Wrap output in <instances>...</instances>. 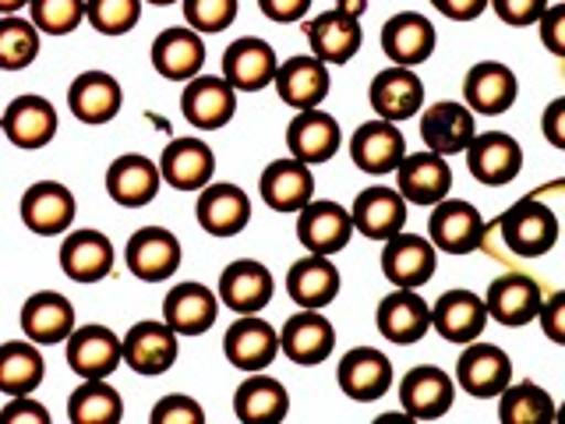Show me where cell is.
<instances>
[{
	"label": "cell",
	"instance_id": "obj_35",
	"mask_svg": "<svg viewBox=\"0 0 565 424\" xmlns=\"http://www.w3.org/2000/svg\"><path fill=\"white\" fill-rule=\"evenodd\" d=\"M340 141H343L340 120H335L332 114H326L322 106L297 110V117L290 120V128H287L290 156L300 159V163H308V167L329 163V159L340 152Z\"/></svg>",
	"mask_w": 565,
	"mask_h": 424
},
{
	"label": "cell",
	"instance_id": "obj_53",
	"mask_svg": "<svg viewBox=\"0 0 565 424\" xmlns=\"http://www.w3.org/2000/svg\"><path fill=\"white\" fill-rule=\"evenodd\" d=\"M0 424H50V411L40 400H32V393L11 396L4 411H0Z\"/></svg>",
	"mask_w": 565,
	"mask_h": 424
},
{
	"label": "cell",
	"instance_id": "obj_30",
	"mask_svg": "<svg viewBox=\"0 0 565 424\" xmlns=\"http://www.w3.org/2000/svg\"><path fill=\"white\" fill-rule=\"evenodd\" d=\"M276 93L279 99L294 106V110H311V106H322L329 88H332V75L329 64H322L315 53H297V57H287L276 67Z\"/></svg>",
	"mask_w": 565,
	"mask_h": 424
},
{
	"label": "cell",
	"instance_id": "obj_2",
	"mask_svg": "<svg viewBox=\"0 0 565 424\" xmlns=\"http://www.w3.org/2000/svg\"><path fill=\"white\" fill-rule=\"evenodd\" d=\"M488 237V223L481 216V209L467 199H441L431 205L428 216V241L435 244V252L446 255H473L477 247Z\"/></svg>",
	"mask_w": 565,
	"mask_h": 424
},
{
	"label": "cell",
	"instance_id": "obj_40",
	"mask_svg": "<svg viewBox=\"0 0 565 424\" xmlns=\"http://www.w3.org/2000/svg\"><path fill=\"white\" fill-rule=\"evenodd\" d=\"M152 67L167 82H188L205 67V35L188 25L163 29L152 40Z\"/></svg>",
	"mask_w": 565,
	"mask_h": 424
},
{
	"label": "cell",
	"instance_id": "obj_15",
	"mask_svg": "<svg viewBox=\"0 0 565 424\" xmlns=\"http://www.w3.org/2000/svg\"><path fill=\"white\" fill-rule=\"evenodd\" d=\"M438 269V252L428 237L420 234H393L382 247V276L393 283V287L406 290H420Z\"/></svg>",
	"mask_w": 565,
	"mask_h": 424
},
{
	"label": "cell",
	"instance_id": "obj_41",
	"mask_svg": "<svg viewBox=\"0 0 565 424\" xmlns=\"http://www.w3.org/2000/svg\"><path fill=\"white\" fill-rule=\"evenodd\" d=\"M343 276L332 265V255H305L290 265L287 273V294L297 300V308H329L340 297Z\"/></svg>",
	"mask_w": 565,
	"mask_h": 424
},
{
	"label": "cell",
	"instance_id": "obj_16",
	"mask_svg": "<svg viewBox=\"0 0 565 424\" xmlns=\"http://www.w3.org/2000/svg\"><path fill=\"white\" fill-rule=\"evenodd\" d=\"M541 283L526 273H502L491 279V287L484 294V308H488V322H499L505 329H520L530 326L537 318L541 308Z\"/></svg>",
	"mask_w": 565,
	"mask_h": 424
},
{
	"label": "cell",
	"instance_id": "obj_5",
	"mask_svg": "<svg viewBox=\"0 0 565 424\" xmlns=\"http://www.w3.org/2000/svg\"><path fill=\"white\" fill-rule=\"evenodd\" d=\"M181 258H184V247L167 226H141L131 234L128 247H124V262H128L131 276L141 283L170 279L181 269Z\"/></svg>",
	"mask_w": 565,
	"mask_h": 424
},
{
	"label": "cell",
	"instance_id": "obj_4",
	"mask_svg": "<svg viewBox=\"0 0 565 424\" xmlns=\"http://www.w3.org/2000/svg\"><path fill=\"white\" fill-rule=\"evenodd\" d=\"M456 382L446 368L417 364L399 379V406L411 421H438L452 411Z\"/></svg>",
	"mask_w": 565,
	"mask_h": 424
},
{
	"label": "cell",
	"instance_id": "obj_56",
	"mask_svg": "<svg viewBox=\"0 0 565 424\" xmlns=\"http://www.w3.org/2000/svg\"><path fill=\"white\" fill-rule=\"evenodd\" d=\"M541 131H544L547 146H552V149H565V99H552L544 106Z\"/></svg>",
	"mask_w": 565,
	"mask_h": 424
},
{
	"label": "cell",
	"instance_id": "obj_37",
	"mask_svg": "<svg viewBox=\"0 0 565 424\" xmlns=\"http://www.w3.org/2000/svg\"><path fill=\"white\" fill-rule=\"evenodd\" d=\"M435 43L438 32L431 18L417 11H399L382 25V53L399 67H420L424 61H431Z\"/></svg>",
	"mask_w": 565,
	"mask_h": 424
},
{
	"label": "cell",
	"instance_id": "obj_23",
	"mask_svg": "<svg viewBox=\"0 0 565 424\" xmlns=\"http://www.w3.org/2000/svg\"><path fill=\"white\" fill-rule=\"evenodd\" d=\"M520 96L516 71L502 61H481L463 78V103L477 117H502Z\"/></svg>",
	"mask_w": 565,
	"mask_h": 424
},
{
	"label": "cell",
	"instance_id": "obj_43",
	"mask_svg": "<svg viewBox=\"0 0 565 424\" xmlns=\"http://www.w3.org/2000/svg\"><path fill=\"white\" fill-rule=\"evenodd\" d=\"M46 379V358L32 340L0 343V393L25 396L35 393Z\"/></svg>",
	"mask_w": 565,
	"mask_h": 424
},
{
	"label": "cell",
	"instance_id": "obj_24",
	"mask_svg": "<svg viewBox=\"0 0 565 424\" xmlns=\"http://www.w3.org/2000/svg\"><path fill=\"white\" fill-rule=\"evenodd\" d=\"M114 262H117V252H114V241L103 234V230H67L64 241H61V269L67 279L75 283H99L114 273Z\"/></svg>",
	"mask_w": 565,
	"mask_h": 424
},
{
	"label": "cell",
	"instance_id": "obj_59",
	"mask_svg": "<svg viewBox=\"0 0 565 424\" xmlns=\"http://www.w3.org/2000/svg\"><path fill=\"white\" fill-rule=\"evenodd\" d=\"M29 8V0H0V14H22Z\"/></svg>",
	"mask_w": 565,
	"mask_h": 424
},
{
	"label": "cell",
	"instance_id": "obj_55",
	"mask_svg": "<svg viewBox=\"0 0 565 424\" xmlns=\"http://www.w3.org/2000/svg\"><path fill=\"white\" fill-rule=\"evenodd\" d=\"M258 11L276 25H294V22H305V14L311 11V0H258Z\"/></svg>",
	"mask_w": 565,
	"mask_h": 424
},
{
	"label": "cell",
	"instance_id": "obj_25",
	"mask_svg": "<svg viewBox=\"0 0 565 424\" xmlns=\"http://www.w3.org/2000/svg\"><path fill=\"white\" fill-rule=\"evenodd\" d=\"M375 326L385 340L396 343V347L420 343L424 336L431 332V305L417 290L396 287L393 294L379 300Z\"/></svg>",
	"mask_w": 565,
	"mask_h": 424
},
{
	"label": "cell",
	"instance_id": "obj_52",
	"mask_svg": "<svg viewBox=\"0 0 565 424\" xmlns=\"http://www.w3.org/2000/svg\"><path fill=\"white\" fill-rule=\"evenodd\" d=\"M537 32L547 53L565 57V4H547L544 14L537 18Z\"/></svg>",
	"mask_w": 565,
	"mask_h": 424
},
{
	"label": "cell",
	"instance_id": "obj_28",
	"mask_svg": "<svg viewBox=\"0 0 565 424\" xmlns=\"http://www.w3.org/2000/svg\"><path fill=\"white\" fill-rule=\"evenodd\" d=\"M67 106L71 117L88 128H99V124H110L120 106H124V88L110 75V71H82V75L67 85Z\"/></svg>",
	"mask_w": 565,
	"mask_h": 424
},
{
	"label": "cell",
	"instance_id": "obj_51",
	"mask_svg": "<svg viewBox=\"0 0 565 424\" xmlns=\"http://www.w3.org/2000/svg\"><path fill=\"white\" fill-rule=\"evenodd\" d=\"M488 4L505 25L526 29V25H537V18L544 14V8L552 4V0H488Z\"/></svg>",
	"mask_w": 565,
	"mask_h": 424
},
{
	"label": "cell",
	"instance_id": "obj_7",
	"mask_svg": "<svg viewBox=\"0 0 565 424\" xmlns=\"http://www.w3.org/2000/svg\"><path fill=\"white\" fill-rule=\"evenodd\" d=\"M18 212H22V223L35 237H64L78 216V202L75 191L61 181H35L22 194Z\"/></svg>",
	"mask_w": 565,
	"mask_h": 424
},
{
	"label": "cell",
	"instance_id": "obj_3",
	"mask_svg": "<svg viewBox=\"0 0 565 424\" xmlns=\"http://www.w3.org/2000/svg\"><path fill=\"white\" fill-rule=\"evenodd\" d=\"M57 128H61L57 106L46 96H18L4 106V114H0V135H4L14 149H25V152L46 149L50 141L57 138Z\"/></svg>",
	"mask_w": 565,
	"mask_h": 424
},
{
	"label": "cell",
	"instance_id": "obj_13",
	"mask_svg": "<svg viewBox=\"0 0 565 424\" xmlns=\"http://www.w3.org/2000/svg\"><path fill=\"white\" fill-rule=\"evenodd\" d=\"M353 237L350 209L329 199H311L297 209V241L311 255H340Z\"/></svg>",
	"mask_w": 565,
	"mask_h": 424
},
{
	"label": "cell",
	"instance_id": "obj_26",
	"mask_svg": "<svg viewBox=\"0 0 565 424\" xmlns=\"http://www.w3.org/2000/svg\"><path fill=\"white\" fill-rule=\"evenodd\" d=\"M406 156V138L393 120H364L350 138V159L353 167L367 177H385L399 167V159Z\"/></svg>",
	"mask_w": 565,
	"mask_h": 424
},
{
	"label": "cell",
	"instance_id": "obj_33",
	"mask_svg": "<svg viewBox=\"0 0 565 424\" xmlns=\"http://www.w3.org/2000/svg\"><path fill=\"white\" fill-rule=\"evenodd\" d=\"M371 110H375L382 120H393V124H403L420 114L424 106V82L414 67H385L379 71L375 78H371Z\"/></svg>",
	"mask_w": 565,
	"mask_h": 424
},
{
	"label": "cell",
	"instance_id": "obj_22",
	"mask_svg": "<svg viewBox=\"0 0 565 424\" xmlns=\"http://www.w3.org/2000/svg\"><path fill=\"white\" fill-rule=\"evenodd\" d=\"M406 199L388 184H371L364 188L350 205V220H353V234H364L367 241H388L393 234L406 226Z\"/></svg>",
	"mask_w": 565,
	"mask_h": 424
},
{
	"label": "cell",
	"instance_id": "obj_20",
	"mask_svg": "<svg viewBox=\"0 0 565 424\" xmlns=\"http://www.w3.org/2000/svg\"><path fill=\"white\" fill-rule=\"evenodd\" d=\"M420 110H424L420 141H424V149H431L438 156H459L477 135V114L467 103L438 99L431 106H420Z\"/></svg>",
	"mask_w": 565,
	"mask_h": 424
},
{
	"label": "cell",
	"instance_id": "obj_44",
	"mask_svg": "<svg viewBox=\"0 0 565 424\" xmlns=\"http://www.w3.org/2000/svg\"><path fill=\"white\" fill-rule=\"evenodd\" d=\"M71 424H120L124 400L106 379H82V385L67 396Z\"/></svg>",
	"mask_w": 565,
	"mask_h": 424
},
{
	"label": "cell",
	"instance_id": "obj_8",
	"mask_svg": "<svg viewBox=\"0 0 565 424\" xmlns=\"http://www.w3.org/2000/svg\"><path fill=\"white\" fill-rule=\"evenodd\" d=\"M194 220L209 237H237L252 223V194L241 184L223 181V184H205L199 191V205H194Z\"/></svg>",
	"mask_w": 565,
	"mask_h": 424
},
{
	"label": "cell",
	"instance_id": "obj_6",
	"mask_svg": "<svg viewBox=\"0 0 565 424\" xmlns=\"http://www.w3.org/2000/svg\"><path fill=\"white\" fill-rule=\"evenodd\" d=\"M467 170L477 184L502 188L512 184L523 170V146L505 131H481L470 138V146L463 149Z\"/></svg>",
	"mask_w": 565,
	"mask_h": 424
},
{
	"label": "cell",
	"instance_id": "obj_42",
	"mask_svg": "<svg viewBox=\"0 0 565 424\" xmlns=\"http://www.w3.org/2000/svg\"><path fill=\"white\" fill-rule=\"evenodd\" d=\"M234 414L241 424H279L290 414L287 385L262 371H247V379L234 393Z\"/></svg>",
	"mask_w": 565,
	"mask_h": 424
},
{
	"label": "cell",
	"instance_id": "obj_50",
	"mask_svg": "<svg viewBox=\"0 0 565 424\" xmlns=\"http://www.w3.org/2000/svg\"><path fill=\"white\" fill-rule=\"evenodd\" d=\"M149 421L152 424H205V411H202V403L194 396L170 393L163 400H156Z\"/></svg>",
	"mask_w": 565,
	"mask_h": 424
},
{
	"label": "cell",
	"instance_id": "obj_19",
	"mask_svg": "<svg viewBox=\"0 0 565 424\" xmlns=\"http://www.w3.org/2000/svg\"><path fill=\"white\" fill-rule=\"evenodd\" d=\"M305 35L311 43V53L322 64L335 67V64H350L361 53L364 43V25L361 18H353L340 8L322 11L305 22Z\"/></svg>",
	"mask_w": 565,
	"mask_h": 424
},
{
	"label": "cell",
	"instance_id": "obj_49",
	"mask_svg": "<svg viewBox=\"0 0 565 424\" xmlns=\"http://www.w3.org/2000/svg\"><path fill=\"white\" fill-rule=\"evenodd\" d=\"M184 22L199 35H220L237 22L241 0H181Z\"/></svg>",
	"mask_w": 565,
	"mask_h": 424
},
{
	"label": "cell",
	"instance_id": "obj_32",
	"mask_svg": "<svg viewBox=\"0 0 565 424\" xmlns=\"http://www.w3.org/2000/svg\"><path fill=\"white\" fill-rule=\"evenodd\" d=\"M18 322H22L25 340H32L35 347H57L78 326V315L61 290H40L22 305Z\"/></svg>",
	"mask_w": 565,
	"mask_h": 424
},
{
	"label": "cell",
	"instance_id": "obj_10",
	"mask_svg": "<svg viewBox=\"0 0 565 424\" xmlns=\"http://www.w3.org/2000/svg\"><path fill=\"white\" fill-rule=\"evenodd\" d=\"M396 173V191L406 199V205L431 209L452 191V167L446 156H438L431 149L424 152H406L399 159Z\"/></svg>",
	"mask_w": 565,
	"mask_h": 424
},
{
	"label": "cell",
	"instance_id": "obj_14",
	"mask_svg": "<svg viewBox=\"0 0 565 424\" xmlns=\"http://www.w3.org/2000/svg\"><path fill=\"white\" fill-rule=\"evenodd\" d=\"M181 114L191 128L199 131H220L237 114V88L223 75H194L184 85Z\"/></svg>",
	"mask_w": 565,
	"mask_h": 424
},
{
	"label": "cell",
	"instance_id": "obj_46",
	"mask_svg": "<svg viewBox=\"0 0 565 424\" xmlns=\"http://www.w3.org/2000/svg\"><path fill=\"white\" fill-rule=\"evenodd\" d=\"M43 50V35L25 14H0V71H25Z\"/></svg>",
	"mask_w": 565,
	"mask_h": 424
},
{
	"label": "cell",
	"instance_id": "obj_38",
	"mask_svg": "<svg viewBox=\"0 0 565 424\" xmlns=\"http://www.w3.org/2000/svg\"><path fill=\"white\" fill-rule=\"evenodd\" d=\"M220 318V297L216 290H209L205 283H177L170 294L163 297V322L177 336H202L216 326Z\"/></svg>",
	"mask_w": 565,
	"mask_h": 424
},
{
	"label": "cell",
	"instance_id": "obj_31",
	"mask_svg": "<svg viewBox=\"0 0 565 424\" xmlns=\"http://www.w3.org/2000/svg\"><path fill=\"white\" fill-rule=\"evenodd\" d=\"M159 177L177 191H202L216 177V156H212L209 141L181 135L159 156Z\"/></svg>",
	"mask_w": 565,
	"mask_h": 424
},
{
	"label": "cell",
	"instance_id": "obj_1",
	"mask_svg": "<svg viewBox=\"0 0 565 424\" xmlns=\"http://www.w3.org/2000/svg\"><path fill=\"white\" fill-rule=\"evenodd\" d=\"M499 234L516 258H541L558 244L562 223L555 205H547L541 194H526L499 216Z\"/></svg>",
	"mask_w": 565,
	"mask_h": 424
},
{
	"label": "cell",
	"instance_id": "obj_48",
	"mask_svg": "<svg viewBox=\"0 0 565 424\" xmlns=\"http://www.w3.org/2000/svg\"><path fill=\"white\" fill-rule=\"evenodd\" d=\"M141 18V0H85V22L99 35H128Z\"/></svg>",
	"mask_w": 565,
	"mask_h": 424
},
{
	"label": "cell",
	"instance_id": "obj_17",
	"mask_svg": "<svg viewBox=\"0 0 565 424\" xmlns=\"http://www.w3.org/2000/svg\"><path fill=\"white\" fill-rule=\"evenodd\" d=\"M216 297L234 315H262L276 297V279L262 262L237 258L223 269Z\"/></svg>",
	"mask_w": 565,
	"mask_h": 424
},
{
	"label": "cell",
	"instance_id": "obj_27",
	"mask_svg": "<svg viewBox=\"0 0 565 424\" xmlns=\"http://www.w3.org/2000/svg\"><path fill=\"white\" fill-rule=\"evenodd\" d=\"M124 350V364H128L135 375H167L177 364V332L167 322H138L128 329V336L120 340Z\"/></svg>",
	"mask_w": 565,
	"mask_h": 424
},
{
	"label": "cell",
	"instance_id": "obj_47",
	"mask_svg": "<svg viewBox=\"0 0 565 424\" xmlns=\"http://www.w3.org/2000/svg\"><path fill=\"white\" fill-rule=\"evenodd\" d=\"M29 22L40 35H71L85 22V0H29Z\"/></svg>",
	"mask_w": 565,
	"mask_h": 424
},
{
	"label": "cell",
	"instance_id": "obj_45",
	"mask_svg": "<svg viewBox=\"0 0 565 424\" xmlns=\"http://www.w3.org/2000/svg\"><path fill=\"white\" fill-rule=\"evenodd\" d=\"M494 400H499L502 424H552L555 421V400L537 382H509Z\"/></svg>",
	"mask_w": 565,
	"mask_h": 424
},
{
	"label": "cell",
	"instance_id": "obj_36",
	"mask_svg": "<svg viewBox=\"0 0 565 424\" xmlns=\"http://www.w3.org/2000/svg\"><path fill=\"white\" fill-rule=\"evenodd\" d=\"M279 57L273 43L258 40V35H241L223 53V78L237 88V93H262L276 78Z\"/></svg>",
	"mask_w": 565,
	"mask_h": 424
},
{
	"label": "cell",
	"instance_id": "obj_60",
	"mask_svg": "<svg viewBox=\"0 0 565 424\" xmlns=\"http://www.w3.org/2000/svg\"><path fill=\"white\" fill-rule=\"evenodd\" d=\"M141 4H152V8H170V4H181V0H141Z\"/></svg>",
	"mask_w": 565,
	"mask_h": 424
},
{
	"label": "cell",
	"instance_id": "obj_54",
	"mask_svg": "<svg viewBox=\"0 0 565 424\" xmlns=\"http://www.w3.org/2000/svg\"><path fill=\"white\" fill-rule=\"evenodd\" d=\"M537 322L552 343H565V294H547L537 308Z\"/></svg>",
	"mask_w": 565,
	"mask_h": 424
},
{
	"label": "cell",
	"instance_id": "obj_9",
	"mask_svg": "<svg viewBox=\"0 0 565 424\" xmlns=\"http://www.w3.org/2000/svg\"><path fill=\"white\" fill-rule=\"evenodd\" d=\"M64 347H67V368L75 371L78 379H110L124 364L120 336L110 326H99V322L75 326L64 340Z\"/></svg>",
	"mask_w": 565,
	"mask_h": 424
},
{
	"label": "cell",
	"instance_id": "obj_34",
	"mask_svg": "<svg viewBox=\"0 0 565 424\" xmlns=\"http://www.w3.org/2000/svg\"><path fill=\"white\" fill-rule=\"evenodd\" d=\"M159 188H163L159 163H152V159L141 152H124L114 159L110 170H106V194H110L120 209L152 205Z\"/></svg>",
	"mask_w": 565,
	"mask_h": 424
},
{
	"label": "cell",
	"instance_id": "obj_58",
	"mask_svg": "<svg viewBox=\"0 0 565 424\" xmlns=\"http://www.w3.org/2000/svg\"><path fill=\"white\" fill-rule=\"evenodd\" d=\"M335 8L347 11V14H353V18H361V14L367 11V0H335Z\"/></svg>",
	"mask_w": 565,
	"mask_h": 424
},
{
	"label": "cell",
	"instance_id": "obj_39",
	"mask_svg": "<svg viewBox=\"0 0 565 424\" xmlns=\"http://www.w3.org/2000/svg\"><path fill=\"white\" fill-rule=\"evenodd\" d=\"M258 194L273 212H297L305 202L315 199V173L308 163L294 156L273 159L258 177Z\"/></svg>",
	"mask_w": 565,
	"mask_h": 424
},
{
	"label": "cell",
	"instance_id": "obj_11",
	"mask_svg": "<svg viewBox=\"0 0 565 424\" xmlns=\"http://www.w3.org/2000/svg\"><path fill=\"white\" fill-rule=\"evenodd\" d=\"M512 382V361L502 347L470 340L456 361V385L473 400H494Z\"/></svg>",
	"mask_w": 565,
	"mask_h": 424
},
{
	"label": "cell",
	"instance_id": "obj_18",
	"mask_svg": "<svg viewBox=\"0 0 565 424\" xmlns=\"http://www.w3.org/2000/svg\"><path fill=\"white\" fill-rule=\"evenodd\" d=\"M223 353L237 371H265L279 358V329L265 322L262 315H237L234 326H226Z\"/></svg>",
	"mask_w": 565,
	"mask_h": 424
},
{
	"label": "cell",
	"instance_id": "obj_57",
	"mask_svg": "<svg viewBox=\"0 0 565 424\" xmlns=\"http://www.w3.org/2000/svg\"><path fill=\"white\" fill-rule=\"evenodd\" d=\"M431 8L446 14L449 22H473V18L484 14L488 0H431Z\"/></svg>",
	"mask_w": 565,
	"mask_h": 424
},
{
	"label": "cell",
	"instance_id": "obj_12",
	"mask_svg": "<svg viewBox=\"0 0 565 424\" xmlns=\"http://www.w3.org/2000/svg\"><path fill=\"white\" fill-rule=\"evenodd\" d=\"M332 350H335V329L318 308H300L279 329V353L300 368L326 364L332 358Z\"/></svg>",
	"mask_w": 565,
	"mask_h": 424
},
{
	"label": "cell",
	"instance_id": "obj_29",
	"mask_svg": "<svg viewBox=\"0 0 565 424\" xmlns=\"http://www.w3.org/2000/svg\"><path fill=\"white\" fill-rule=\"evenodd\" d=\"M431 329L441 336L446 343H470L481 340V332L488 329V308L484 297L473 290H446L435 305H431Z\"/></svg>",
	"mask_w": 565,
	"mask_h": 424
},
{
	"label": "cell",
	"instance_id": "obj_21",
	"mask_svg": "<svg viewBox=\"0 0 565 424\" xmlns=\"http://www.w3.org/2000/svg\"><path fill=\"white\" fill-rule=\"evenodd\" d=\"M335 382H340V389L353 403H375L388 393V389H393L396 371H393V361H388L382 350L353 347L340 358Z\"/></svg>",
	"mask_w": 565,
	"mask_h": 424
}]
</instances>
